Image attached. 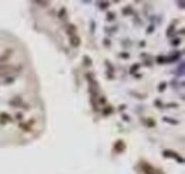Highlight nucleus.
I'll return each mask as SVG.
<instances>
[{"label":"nucleus","instance_id":"1","mask_svg":"<svg viewBox=\"0 0 185 174\" xmlns=\"http://www.w3.org/2000/svg\"><path fill=\"white\" fill-rule=\"evenodd\" d=\"M22 70V66H13V64H3L0 66V77L14 76Z\"/></svg>","mask_w":185,"mask_h":174},{"label":"nucleus","instance_id":"2","mask_svg":"<svg viewBox=\"0 0 185 174\" xmlns=\"http://www.w3.org/2000/svg\"><path fill=\"white\" fill-rule=\"evenodd\" d=\"M11 56H13V49H6V50L2 53V56H0V66L6 64V63L11 59Z\"/></svg>","mask_w":185,"mask_h":174},{"label":"nucleus","instance_id":"3","mask_svg":"<svg viewBox=\"0 0 185 174\" xmlns=\"http://www.w3.org/2000/svg\"><path fill=\"white\" fill-rule=\"evenodd\" d=\"M141 170H142L144 174H157V170L148 163H142L141 164Z\"/></svg>","mask_w":185,"mask_h":174},{"label":"nucleus","instance_id":"4","mask_svg":"<svg viewBox=\"0 0 185 174\" xmlns=\"http://www.w3.org/2000/svg\"><path fill=\"white\" fill-rule=\"evenodd\" d=\"M162 154H164V157H174V158H177L179 163H182V161H184V160L179 157V154H177V153H174V151H170V150H165Z\"/></svg>","mask_w":185,"mask_h":174},{"label":"nucleus","instance_id":"5","mask_svg":"<svg viewBox=\"0 0 185 174\" xmlns=\"http://www.w3.org/2000/svg\"><path fill=\"white\" fill-rule=\"evenodd\" d=\"M76 32H77V27H76V24H69L67 27H65V33L69 34L70 37H73V36H76Z\"/></svg>","mask_w":185,"mask_h":174},{"label":"nucleus","instance_id":"6","mask_svg":"<svg viewBox=\"0 0 185 174\" xmlns=\"http://www.w3.org/2000/svg\"><path fill=\"white\" fill-rule=\"evenodd\" d=\"M10 121H11V117L9 116L7 113H2V114H0V123H2V124L10 123Z\"/></svg>","mask_w":185,"mask_h":174},{"label":"nucleus","instance_id":"7","mask_svg":"<svg viewBox=\"0 0 185 174\" xmlns=\"http://www.w3.org/2000/svg\"><path fill=\"white\" fill-rule=\"evenodd\" d=\"M70 44H71L73 47H78V46H80V37L78 36L70 37Z\"/></svg>","mask_w":185,"mask_h":174},{"label":"nucleus","instance_id":"8","mask_svg":"<svg viewBox=\"0 0 185 174\" xmlns=\"http://www.w3.org/2000/svg\"><path fill=\"white\" fill-rule=\"evenodd\" d=\"M125 150V144H124V141H117L115 143V151H124Z\"/></svg>","mask_w":185,"mask_h":174},{"label":"nucleus","instance_id":"9","mask_svg":"<svg viewBox=\"0 0 185 174\" xmlns=\"http://www.w3.org/2000/svg\"><path fill=\"white\" fill-rule=\"evenodd\" d=\"M10 106H23V102L20 97H14L13 100H10V103H9Z\"/></svg>","mask_w":185,"mask_h":174},{"label":"nucleus","instance_id":"10","mask_svg":"<svg viewBox=\"0 0 185 174\" xmlns=\"http://www.w3.org/2000/svg\"><path fill=\"white\" fill-rule=\"evenodd\" d=\"M36 4H39V6H43V7H48V6H50V2H44V0H37Z\"/></svg>","mask_w":185,"mask_h":174},{"label":"nucleus","instance_id":"11","mask_svg":"<svg viewBox=\"0 0 185 174\" xmlns=\"http://www.w3.org/2000/svg\"><path fill=\"white\" fill-rule=\"evenodd\" d=\"M98 6H100L101 9H107L110 6V3H107V2H100V3H98Z\"/></svg>","mask_w":185,"mask_h":174},{"label":"nucleus","instance_id":"12","mask_svg":"<svg viewBox=\"0 0 185 174\" xmlns=\"http://www.w3.org/2000/svg\"><path fill=\"white\" fill-rule=\"evenodd\" d=\"M64 16H65V9L63 7L61 10L58 11V19H63V17H64Z\"/></svg>","mask_w":185,"mask_h":174},{"label":"nucleus","instance_id":"13","mask_svg":"<svg viewBox=\"0 0 185 174\" xmlns=\"http://www.w3.org/2000/svg\"><path fill=\"white\" fill-rule=\"evenodd\" d=\"M84 63H86V66H91V59L88 56H86L84 57Z\"/></svg>","mask_w":185,"mask_h":174},{"label":"nucleus","instance_id":"14","mask_svg":"<svg viewBox=\"0 0 185 174\" xmlns=\"http://www.w3.org/2000/svg\"><path fill=\"white\" fill-rule=\"evenodd\" d=\"M114 17H115L114 13H108V14H107V20H114Z\"/></svg>","mask_w":185,"mask_h":174},{"label":"nucleus","instance_id":"15","mask_svg":"<svg viewBox=\"0 0 185 174\" xmlns=\"http://www.w3.org/2000/svg\"><path fill=\"white\" fill-rule=\"evenodd\" d=\"M165 87H167V83H161V84H160V89H158V90H160V91H164V90H165Z\"/></svg>","mask_w":185,"mask_h":174},{"label":"nucleus","instance_id":"16","mask_svg":"<svg viewBox=\"0 0 185 174\" xmlns=\"http://www.w3.org/2000/svg\"><path fill=\"white\" fill-rule=\"evenodd\" d=\"M164 121H168V123H171V124H177V123H178V121H175V120L167 119V117H165V119H164Z\"/></svg>","mask_w":185,"mask_h":174},{"label":"nucleus","instance_id":"17","mask_svg":"<svg viewBox=\"0 0 185 174\" xmlns=\"http://www.w3.org/2000/svg\"><path fill=\"white\" fill-rule=\"evenodd\" d=\"M172 44H179V39H175L174 41H172Z\"/></svg>","mask_w":185,"mask_h":174},{"label":"nucleus","instance_id":"18","mask_svg":"<svg viewBox=\"0 0 185 174\" xmlns=\"http://www.w3.org/2000/svg\"><path fill=\"white\" fill-rule=\"evenodd\" d=\"M121 57H124V59H128V54H125V53H124V54H120Z\"/></svg>","mask_w":185,"mask_h":174}]
</instances>
